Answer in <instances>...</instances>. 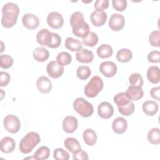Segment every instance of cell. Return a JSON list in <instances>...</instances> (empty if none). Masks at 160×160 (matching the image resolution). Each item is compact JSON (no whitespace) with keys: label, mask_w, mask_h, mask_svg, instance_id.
<instances>
[{"label":"cell","mask_w":160,"mask_h":160,"mask_svg":"<svg viewBox=\"0 0 160 160\" xmlns=\"http://www.w3.org/2000/svg\"><path fill=\"white\" fill-rule=\"evenodd\" d=\"M70 24L74 35L84 38L89 32L90 28L87 22L84 21V15L79 11H76L72 14L70 18Z\"/></svg>","instance_id":"6da1fadb"},{"label":"cell","mask_w":160,"mask_h":160,"mask_svg":"<svg viewBox=\"0 0 160 160\" xmlns=\"http://www.w3.org/2000/svg\"><path fill=\"white\" fill-rule=\"evenodd\" d=\"M2 26L6 28H10L13 27L17 22L19 8L15 3L8 2L2 6Z\"/></svg>","instance_id":"7a4b0ae2"},{"label":"cell","mask_w":160,"mask_h":160,"mask_svg":"<svg viewBox=\"0 0 160 160\" xmlns=\"http://www.w3.org/2000/svg\"><path fill=\"white\" fill-rule=\"evenodd\" d=\"M41 138L36 132H29L25 135L19 143V150L23 154L31 152L40 142Z\"/></svg>","instance_id":"3957f363"},{"label":"cell","mask_w":160,"mask_h":160,"mask_svg":"<svg viewBox=\"0 0 160 160\" xmlns=\"http://www.w3.org/2000/svg\"><path fill=\"white\" fill-rule=\"evenodd\" d=\"M103 81L102 79L98 76H93L89 82L86 85L84 90V92L85 95L90 98H92L96 97L99 92L103 88Z\"/></svg>","instance_id":"277c9868"},{"label":"cell","mask_w":160,"mask_h":160,"mask_svg":"<svg viewBox=\"0 0 160 160\" xmlns=\"http://www.w3.org/2000/svg\"><path fill=\"white\" fill-rule=\"evenodd\" d=\"M73 108L79 115L84 118L91 116L94 112L93 106L82 98H78L74 101Z\"/></svg>","instance_id":"5b68a950"},{"label":"cell","mask_w":160,"mask_h":160,"mask_svg":"<svg viewBox=\"0 0 160 160\" xmlns=\"http://www.w3.org/2000/svg\"><path fill=\"white\" fill-rule=\"evenodd\" d=\"M4 128L9 132L14 134L18 132L21 128V122L18 117L12 114L6 116L3 121Z\"/></svg>","instance_id":"8992f818"},{"label":"cell","mask_w":160,"mask_h":160,"mask_svg":"<svg viewBox=\"0 0 160 160\" xmlns=\"http://www.w3.org/2000/svg\"><path fill=\"white\" fill-rule=\"evenodd\" d=\"M46 71L51 78L56 79L62 75L64 72V67L56 61H52L48 64Z\"/></svg>","instance_id":"52a82bcc"},{"label":"cell","mask_w":160,"mask_h":160,"mask_svg":"<svg viewBox=\"0 0 160 160\" xmlns=\"http://www.w3.org/2000/svg\"><path fill=\"white\" fill-rule=\"evenodd\" d=\"M47 22L52 29H59L64 24V18L58 12H51L47 16Z\"/></svg>","instance_id":"ba28073f"},{"label":"cell","mask_w":160,"mask_h":160,"mask_svg":"<svg viewBox=\"0 0 160 160\" xmlns=\"http://www.w3.org/2000/svg\"><path fill=\"white\" fill-rule=\"evenodd\" d=\"M125 24V19L122 14H112L109 19V26L110 28L115 31L121 30Z\"/></svg>","instance_id":"9c48e42d"},{"label":"cell","mask_w":160,"mask_h":160,"mask_svg":"<svg viewBox=\"0 0 160 160\" xmlns=\"http://www.w3.org/2000/svg\"><path fill=\"white\" fill-rule=\"evenodd\" d=\"M99 71L106 78H112L117 72V66L112 61H104L99 66Z\"/></svg>","instance_id":"30bf717a"},{"label":"cell","mask_w":160,"mask_h":160,"mask_svg":"<svg viewBox=\"0 0 160 160\" xmlns=\"http://www.w3.org/2000/svg\"><path fill=\"white\" fill-rule=\"evenodd\" d=\"M52 39V32L48 29H41L36 34L37 42L42 46L50 47Z\"/></svg>","instance_id":"8fae6325"},{"label":"cell","mask_w":160,"mask_h":160,"mask_svg":"<svg viewBox=\"0 0 160 160\" xmlns=\"http://www.w3.org/2000/svg\"><path fill=\"white\" fill-rule=\"evenodd\" d=\"M98 113L102 119H109L113 115L114 108L111 104L108 102H101L98 108Z\"/></svg>","instance_id":"7c38bea8"},{"label":"cell","mask_w":160,"mask_h":160,"mask_svg":"<svg viewBox=\"0 0 160 160\" xmlns=\"http://www.w3.org/2000/svg\"><path fill=\"white\" fill-rule=\"evenodd\" d=\"M22 22L24 26L28 29H34L39 24V18L34 14L28 13L23 15Z\"/></svg>","instance_id":"4fadbf2b"},{"label":"cell","mask_w":160,"mask_h":160,"mask_svg":"<svg viewBox=\"0 0 160 160\" xmlns=\"http://www.w3.org/2000/svg\"><path fill=\"white\" fill-rule=\"evenodd\" d=\"M36 87L39 92L43 94H46L51 91L52 82L48 77L42 76L37 79Z\"/></svg>","instance_id":"5bb4252c"},{"label":"cell","mask_w":160,"mask_h":160,"mask_svg":"<svg viewBox=\"0 0 160 160\" xmlns=\"http://www.w3.org/2000/svg\"><path fill=\"white\" fill-rule=\"evenodd\" d=\"M107 18V13L103 11H94L91 13L90 16V19L92 24L97 27L102 26L106 22Z\"/></svg>","instance_id":"9a60e30c"},{"label":"cell","mask_w":160,"mask_h":160,"mask_svg":"<svg viewBox=\"0 0 160 160\" xmlns=\"http://www.w3.org/2000/svg\"><path fill=\"white\" fill-rule=\"evenodd\" d=\"M78 119L72 116H66L62 121V128L66 133H73L78 128Z\"/></svg>","instance_id":"2e32d148"},{"label":"cell","mask_w":160,"mask_h":160,"mask_svg":"<svg viewBox=\"0 0 160 160\" xmlns=\"http://www.w3.org/2000/svg\"><path fill=\"white\" fill-rule=\"evenodd\" d=\"M128 128L127 121L122 117L116 118L112 123L113 131L118 134H122L126 132Z\"/></svg>","instance_id":"e0dca14e"},{"label":"cell","mask_w":160,"mask_h":160,"mask_svg":"<svg viewBox=\"0 0 160 160\" xmlns=\"http://www.w3.org/2000/svg\"><path fill=\"white\" fill-rule=\"evenodd\" d=\"M16 148L15 141L11 137L3 138L0 142V149L4 153L12 152Z\"/></svg>","instance_id":"ac0fdd59"},{"label":"cell","mask_w":160,"mask_h":160,"mask_svg":"<svg viewBox=\"0 0 160 160\" xmlns=\"http://www.w3.org/2000/svg\"><path fill=\"white\" fill-rule=\"evenodd\" d=\"M76 60L81 63H90L94 59V55L91 51L87 49H82L77 51L76 54Z\"/></svg>","instance_id":"d6986e66"},{"label":"cell","mask_w":160,"mask_h":160,"mask_svg":"<svg viewBox=\"0 0 160 160\" xmlns=\"http://www.w3.org/2000/svg\"><path fill=\"white\" fill-rule=\"evenodd\" d=\"M126 94L131 100L138 101L143 97L144 91L141 88L131 85L128 88Z\"/></svg>","instance_id":"ffe728a7"},{"label":"cell","mask_w":160,"mask_h":160,"mask_svg":"<svg viewBox=\"0 0 160 160\" xmlns=\"http://www.w3.org/2000/svg\"><path fill=\"white\" fill-rule=\"evenodd\" d=\"M158 104L153 101H147L142 104L143 112L148 116H152L158 111Z\"/></svg>","instance_id":"44dd1931"},{"label":"cell","mask_w":160,"mask_h":160,"mask_svg":"<svg viewBox=\"0 0 160 160\" xmlns=\"http://www.w3.org/2000/svg\"><path fill=\"white\" fill-rule=\"evenodd\" d=\"M64 145L65 148L72 154L81 149L80 143L74 138H67L64 141Z\"/></svg>","instance_id":"7402d4cb"},{"label":"cell","mask_w":160,"mask_h":160,"mask_svg":"<svg viewBox=\"0 0 160 160\" xmlns=\"http://www.w3.org/2000/svg\"><path fill=\"white\" fill-rule=\"evenodd\" d=\"M147 78L153 84L158 83L160 80L159 68L156 66L149 67L147 70Z\"/></svg>","instance_id":"603a6c76"},{"label":"cell","mask_w":160,"mask_h":160,"mask_svg":"<svg viewBox=\"0 0 160 160\" xmlns=\"http://www.w3.org/2000/svg\"><path fill=\"white\" fill-rule=\"evenodd\" d=\"M34 59L39 62L46 61L49 56V51L43 47L36 48L32 53Z\"/></svg>","instance_id":"cb8c5ba5"},{"label":"cell","mask_w":160,"mask_h":160,"mask_svg":"<svg viewBox=\"0 0 160 160\" xmlns=\"http://www.w3.org/2000/svg\"><path fill=\"white\" fill-rule=\"evenodd\" d=\"M65 47L71 51H78L82 49V42L78 39L68 37L65 41Z\"/></svg>","instance_id":"d4e9b609"},{"label":"cell","mask_w":160,"mask_h":160,"mask_svg":"<svg viewBox=\"0 0 160 160\" xmlns=\"http://www.w3.org/2000/svg\"><path fill=\"white\" fill-rule=\"evenodd\" d=\"M82 138L84 142L90 146L94 145L97 141V135L92 129H87L83 131Z\"/></svg>","instance_id":"484cf974"},{"label":"cell","mask_w":160,"mask_h":160,"mask_svg":"<svg viewBox=\"0 0 160 160\" xmlns=\"http://www.w3.org/2000/svg\"><path fill=\"white\" fill-rule=\"evenodd\" d=\"M132 58V53L131 50L127 48H122L119 50L116 54V59L119 62H127Z\"/></svg>","instance_id":"4316f807"},{"label":"cell","mask_w":160,"mask_h":160,"mask_svg":"<svg viewBox=\"0 0 160 160\" xmlns=\"http://www.w3.org/2000/svg\"><path fill=\"white\" fill-rule=\"evenodd\" d=\"M113 51L111 46L107 44H101L97 49V54L100 58L105 59L111 57Z\"/></svg>","instance_id":"83f0119b"},{"label":"cell","mask_w":160,"mask_h":160,"mask_svg":"<svg viewBox=\"0 0 160 160\" xmlns=\"http://www.w3.org/2000/svg\"><path fill=\"white\" fill-rule=\"evenodd\" d=\"M50 150L48 147L42 146L39 147L33 155V158L37 160L46 159L49 157Z\"/></svg>","instance_id":"f1b7e54d"},{"label":"cell","mask_w":160,"mask_h":160,"mask_svg":"<svg viewBox=\"0 0 160 160\" xmlns=\"http://www.w3.org/2000/svg\"><path fill=\"white\" fill-rule=\"evenodd\" d=\"M148 140L152 144H159L160 143L159 129L154 128L149 131L148 133Z\"/></svg>","instance_id":"f546056e"},{"label":"cell","mask_w":160,"mask_h":160,"mask_svg":"<svg viewBox=\"0 0 160 160\" xmlns=\"http://www.w3.org/2000/svg\"><path fill=\"white\" fill-rule=\"evenodd\" d=\"M114 102L118 107L123 106L131 102V99L128 97L126 92H119L116 94L114 97Z\"/></svg>","instance_id":"4dcf8cb0"},{"label":"cell","mask_w":160,"mask_h":160,"mask_svg":"<svg viewBox=\"0 0 160 160\" xmlns=\"http://www.w3.org/2000/svg\"><path fill=\"white\" fill-rule=\"evenodd\" d=\"M98 36L94 32H90L85 38H82V43L89 47L96 46L98 42Z\"/></svg>","instance_id":"1f68e13d"},{"label":"cell","mask_w":160,"mask_h":160,"mask_svg":"<svg viewBox=\"0 0 160 160\" xmlns=\"http://www.w3.org/2000/svg\"><path fill=\"white\" fill-rule=\"evenodd\" d=\"M71 61V55L67 52H61L56 57V61L63 66L69 64Z\"/></svg>","instance_id":"d6a6232c"},{"label":"cell","mask_w":160,"mask_h":160,"mask_svg":"<svg viewBox=\"0 0 160 160\" xmlns=\"http://www.w3.org/2000/svg\"><path fill=\"white\" fill-rule=\"evenodd\" d=\"M91 74V71L90 68L86 66H79L76 71L77 77L81 80H86L87 79Z\"/></svg>","instance_id":"836d02e7"},{"label":"cell","mask_w":160,"mask_h":160,"mask_svg":"<svg viewBox=\"0 0 160 160\" xmlns=\"http://www.w3.org/2000/svg\"><path fill=\"white\" fill-rule=\"evenodd\" d=\"M129 83L131 86L141 88L143 85V79L142 76L139 73L132 74L129 78Z\"/></svg>","instance_id":"e575fe53"},{"label":"cell","mask_w":160,"mask_h":160,"mask_svg":"<svg viewBox=\"0 0 160 160\" xmlns=\"http://www.w3.org/2000/svg\"><path fill=\"white\" fill-rule=\"evenodd\" d=\"M118 108L119 112L122 115L125 116H128L132 114L134 112V109H135L134 104L131 101L125 106H120V107H118Z\"/></svg>","instance_id":"d590c367"},{"label":"cell","mask_w":160,"mask_h":160,"mask_svg":"<svg viewBox=\"0 0 160 160\" xmlns=\"http://www.w3.org/2000/svg\"><path fill=\"white\" fill-rule=\"evenodd\" d=\"M13 62L12 58L9 55L2 54L0 56V66L3 69H8L11 68Z\"/></svg>","instance_id":"8d00e7d4"},{"label":"cell","mask_w":160,"mask_h":160,"mask_svg":"<svg viewBox=\"0 0 160 160\" xmlns=\"http://www.w3.org/2000/svg\"><path fill=\"white\" fill-rule=\"evenodd\" d=\"M53 158L57 160H68L69 159V154L62 148H56L54 150Z\"/></svg>","instance_id":"74e56055"},{"label":"cell","mask_w":160,"mask_h":160,"mask_svg":"<svg viewBox=\"0 0 160 160\" xmlns=\"http://www.w3.org/2000/svg\"><path fill=\"white\" fill-rule=\"evenodd\" d=\"M159 31H154L151 32L149 36V42L150 44L154 47H159Z\"/></svg>","instance_id":"f35d334b"},{"label":"cell","mask_w":160,"mask_h":160,"mask_svg":"<svg viewBox=\"0 0 160 160\" xmlns=\"http://www.w3.org/2000/svg\"><path fill=\"white\" fill-rule=\"evenodd\" d=\"M112 4L114 9L118 11H123L127 8V1L126 0H112Z\"/></svg>","instance_id":"ab89813d"},{"label":"cell","mask_w":160,"mask_h":160,"mask_svg":"<svg viewBox=\"0 0 160 160\" xmlns=\"http://www.w3.org/2000/svg\"><path fill=\"white\" fill-rule=\"evenodd\" d=\"M109 7V0H98L94 2V8L96 11H102Z\"/></svg>","instance_id":"60d3db41"},{"label":"cell","mask_w":160,"mask_h":160,"mask_svg":"<svg viewBox=\"0 0 160 160\" xmlns=\"http://www.w3.org/2000/svg\"><path fill=\"white\" fill-rule=\"evenodd\" d=\"M160 52L158 51H152L148 53L147 58L149 62L155 63L159 62Z\"/></svg>","instance_id":"b9f144b4"},{"label":"cell","mask_w":160,"mask_h":160,"mask_svg":"<svg viewBox=\"0 0 160 160\" xmlns=\"http://www.w3.org/2000/svg\"><path fill=\"white\" fill-rule=\"evenodd\" d=\"M11 79L10 75L4 71H1L0 72V86L1 87L6 86L8 84Z\"/></svg>","instance_id":"7bdbcfd3"},{"label":"cell","mask_w":160,"mask_h":160,"mask_svg":"<svg viewBox=\"0 0 160 160\" xmlns=\"http://www.w3.org/2000/svg\"><path fill=\"white\" fill-rule=\"evenodd\" d=\"M61 42V36L56 32H52V39L50 46V48H58Z\"/></svg>","instance_id":"ee69618b"},{"label":"cell","mask_w":160,"mask_h":160,"mask_svg":"<svg viewBox=\"0 0 160 160\" xmlns=\"http://www.w3.org/2000/svg\"><path fill=\"white\" fill-rule=\"evenodd\" d=\"M72 158L74 159H82V160H88L89 159L88 154L85 151L80 149L76 152L72 154Z\"/></svg>","instance_id":"f6af8a7d"},{"label":"cell","mask_w":160,"mask_h":160,"mask_svg":"<svg viewBox=\"0 0 160 160\" xmlns=\"http://www.w3.org/2000/svg\"><path fill=\"white\" fill-rule=\"evenodd\" d=\"M150 94L151 97L157 101H160V98H159V86L158 87H154L152 88L151 91H150Z\"/></svg>","instance_id":"bcb514c9"},{"label":"cell","mask_w":160,"mask_h":160,"mask_svg":"<svg viewBox=\"0 0 160 160\" xmlns=\"http://www.w3.org/2000/svg\"><path fill=\"white\" fill-rule=\"evenodd\" d=\"M1 90V99H2V98H3V94H2V92H3V91H2V89H0Z\"/></svg>","instance_id":"7dc6e473"}]
</instances>
